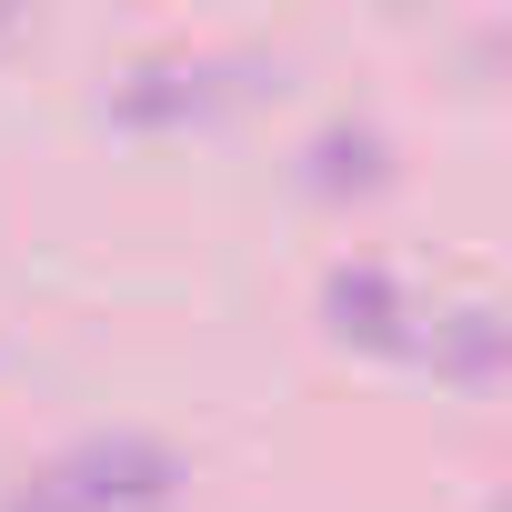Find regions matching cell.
<instances>
[{
  "mask_svg": "<svg viewBox=\"0 0 512 512\" xmlns=\"http://www.w3.org/2000/svg\"><path fill=\"white\" fill-rule=\"evenodd\" d=\"M171 492V452L151 442H81L71 462H51L11 512H141Z\"/></svg>",
  "mask_w": 512,
  "mask_h": 512,
  "instance_id": "cell-1",
  "label": "cell"
}]
</instances>
